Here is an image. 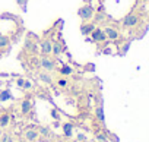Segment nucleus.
<instances>
[{
    "instance_id": "1",
    "label": "nucleus",
    "mask_w": 149,
    "mask_h": 142,
    "mask_svg": "<svg viewBox=\"0 0 149 142\" xmlns=\"http://www.w3.org/2000/svg\"><path fill=\"white\" fill-rule=\"evenodd\" d=\"M95 8L92 6V5H85V6H82V8H79V10H78V16L84 21V22H86V21H91L92 18H94V15H95Z\"/></svg>"
},
{
    "instance_id": "2",
    "label": "nucleus",
    "mask_w": 149,
    "mask_h": 142,
    "mask_svg": "<svg viewBox=\"0 0 149 142\" xmlns=\"http://www.w3.org/2000/svg\"><path fill=\"white\" fill-rule=\"evenodd\" d=\"M137 22H139L137 15L129 13V15H126L124 19H123V27H124V28H133L134 25H137Z\"/></svg>"
},
{
    "instance_id": "3",
    "label": "nucleus",
    "mask_w": 149,
    "mask_h": 142,
    "mask_svg": "<svg viewBox=\"0 0 149 142\" xmlns=\"http://www.w3.org/2000/svg\"><path fill=\"white\" fill-rule=\"evenodd\" d=\"M91 37H92V41L94 43H104L107 40V35H105L104 29H101V28H95L91 32Z\"/></svg>"
},
{
    "instance_id": "4",
    "label": "nucleus",
    "mask_w": 149,
    "mask_h": 142,
    "mask_svg": "<svg viewBox=\"0 0 149 142\" xmlns=\"http://www.w3.org/2000/svg\"><path fill=\"white\" fill-rule=\"evenodd\" d=\"M40 66H41V67H44L45 70H53V69H56V62H54L53 59H50V57L44 56V57L40 60Z\"/></svg>"
},
{
    "instance_id": "5",
    "label": "nucleus",
    "mask_w": 149,
    "mask_h": 142,
    "mask_svg": "<svg viewBox=\"0 0 149 142\" xmlns=\"http://www.w3.org/2000/svg\"><path fill=\"white\" fill-rule=\"evenodd\" d=\"M95 29V25L92 24V22H84L82 25H81V34H84V35H91V32Z\"/></svg>"
},
{
    "instance_id": "6",
    "label": "nucleus",
    "mask_w": 149,
    "mask_h": 142,
    "mask_svg": "<svg viewBox=\"0 0 149 142\" xmlns=\"http://www.w3.org/2000/svg\"><path fill=\"white\" fill-rule=\"evenodd\" d=\"M51 48H53V44H51L50 40H45V41L41 44V53H42L44 56L51 54Z\"/></svg>"
},
{
    "instance_id": "7",
    "label": "nucleus",
    "mask_w": 149,
    "mask_h": 142,
    "mask_svg": "<svg viewBox=\"0 0 149 142\" xmlns=\"http://www.w3.org/2000/svg\"><path fill=\"white\" fill-rule=\"evenodd\" d=\"M32 110V103H31V100H24L22 101V104H21V111H22V114H28L29 111Z\"/></svg>"
},
{
    "instance_id": "8",
    "label": "nucleus",
    "mask_w": 149,
    "mask_h": 142,
    "mask_svg": "<svg viewBox=\"0 0 149 142\" xmlns=\"http://www.w3.org/2000/svg\"><path fill=\"white\" fill-rule=\"evenodd\" d=\"M25 138H26L29 142H34V141L38 138V130H35L34 127H29V129L25 132Z\"/></svg>"
},
{
    "instance_id": "9",
    "label": "nucleus",
    "mask_w": 149,
    "mask_h": 142,
    "mask_svg": "<svg viewBox=\"0 0 149 142\" xmlns=\"http://www.w3.org/2000/svg\"><path fill=\"white\" fill-rule=\"evenodd\" d=\"M104 32H105L107 38H110V40H117V38H118L117 29H114V28H111V27H107V28L104 29Z\"/></svg>"
},
{
    "instance_id": "10",
    "label": "nucleus",
    "mask_w": 149,
    "mask_h": 142,
    "mask_svg": "<svg viewBox=\"0 0 149 142\" xmlns=\"http://www.w3.org/2000/svg\"><path fill=\"white\" fill-rule=\"evenodd\" d=\"M64 51V47L60 44V43H54L53 44V48H51V53L54 54V56H60L61 53Z\"/></svg>"
},
{
    "instance_id": "11",
    "label": "nucleus",
    "mask_w": 149,
    "mask_h": 142,
    "mask_svg": "<svg viewBox=\"0 0 149 142\" xmlns=\"http://www.w3.org/2000/svg\"><path fill=\"white\" fill-rule=\"evenodd\" d=\"M60 73H61L63 76H69V75L73 73V67L69 66V64H63V66L60 67Z\"/></svg>"
},
{
    "instance_id": "12",
    "label": "nucleus",
    "mask_w": 149,
    "mask_h": 142,
    "mask_svg": "<svg viewBox=\"0 0 149 142\" xmlns=\"http://www.w3.org/2000/svg\"><path fill=\"white\" fill-rule=\"evenodd\" d=\"M12 98V92L10 90H3V91H0V103H3V101H8Z\"/></svg>"
},
{
    "instance_id": "13",
    "label": "nucleus",
    "mask_w": 149,
    "mask_h": 142,
    "mask_svg": "<svg viewBox=\"0 0 149 142\" xmlns=\"http://www.w3.org/2000/svg\"><path fill=\"white\" fill-rule=\"evenodd\" d=\"M16 84H18V87H21V88H25V90H29V88L32 87V84H31L29 81L24 79V78H19V79L16 81Z\"/></svg>"
},
{
    "instance_id": "14",
    "label": "nucleus",
    "mask_w": 149,
    "mask_h": 142,
    "mask_svg": "<svg viewBox=\"0 0 149 142\" xmlns=\"http://www.w3.org/2000/svg\"><path fill=\"white\" fill-rule=\"evenodd\" d=\"M95 116H97V119H98L100 122H102V123H104L105 116H104V108H102V106H98V107L95 108Z\"/></svg>"
},
{
    "instance_id": "15",
    "label": "nucleus",
    "mask_w": 149,
    "mask_h": 142,
    "mask_svg": "<svg viewBox=\"0 0 149 142\" xmlns=\"http://www.w3.org/2000/svg\"><path fill=\"white\" fill-rule=\"evenodd\" d=\"M63 133H64V136H72L73 135V125L72 123H64L63 125Z\"/></svg>"
},
{
    "instance_id": "16",
    "label": "nucleus",
    "mask_w": 149,
    "mask_h": 142,
    "mask_svg": "<svg viewBox=\"0 0 149 142\" xmlns=\"http://www.w3.org/2000/svg\"><path fill=\"white\" fill-rule=\"evenodd\" d=\"M9 119H10V116H9L8 113L0 114V126H2V127L8 126V125H9Z\"/></svg>"
},
{
    "instance_id": "17",
    "label": "nucleus",
    "mask_w": 149,
    "mask_h": 142,
    "mask_svg": "<svg viewBox=\"0 0 149 142\" xmlns=\"http://www.w3.org/2000/svg\"><path fill=\"white\" fill-rule=\"evenodd\" d=\"M8 45H9V37H6V35H0V48L8 47Z\"/></svg>"
},
{
    "instance_id": "18",
    "label": "nucleus",
    "mask_w": 149,
    "mask_h": 142,
    "mask_svg": "<svg viewBox=\"0 0 149 142\" xmlns=\"http://www.w3.org/2000/svg\"><path fill=\"white\" fill-rule=\"evenodd\" d=\"M40 79H41L42 82H45V84H51V78H50V75H47V73H41V75H40Z\"/></svg>"
},
{
    "instance_id": "19",
    "label": "nucleus",
    "mask_w": 149,
    "mask_h": 142,
    "mask_svg": "<svg viewBox=\"0 0 149 142\" xmlns=\"http://www.w3.org/2000/svg\"><path fill=\"white\" fill-rule=\"evenodd\" d=\"M67 84H69V82H67L66 79H58V81H57V85H58L60 88H66Z\"/></svg>"
},
{
    "instance_id": "20",
    "label": "nucleus",
    "mask_w": 149,
    "mask_h": 142,
    "mask_svg": "<svg viewBox=\"0 0 149 142\" xmlns=\"http://www.w3.org/2000/svg\"><path fill=\"white\" fill-rule=\"evenodd\" d=\"M51 117H53V119H56V120H58V117H60V116H58V111H57L56 108H53V110H51Z\"/></svg>"
},
{
    "instance_id": "21",
    "label": "nucleus",
    "mask_w": 149,
    "mask_h": 142,
    "mask_svg": "<svg viewBox=\"0 0 149 142\" xmlns=\"http://www.w3.org/2000/svg\"><path fill=\"white\" fill-rule=\"evenodd\" d=\"M97 139H98V141H101V142H105V141H107V138H105L102 133H97Z\"/></svg>"
},
{
    "instance_id": "22",
    "label": "nucleus",
    "mask_w": 149,
    "mask_h": 142,
    "mask_svg": "<svg viewBox=\"0 0 149 142\" xmlns=\"http://www.w3.org/2000/svg\"><path fill=\"white\" fill-rule=\"evenodd\" d=\"M40 133H42V135H48V129H47V127H40Z\"/></svg>"
},
{
    "instance_id": "23",
    "label": "nucleus",
    "mask_w": 149,
    "mask_h": 142,
    "mask_svg": "<svg viewBox=\"0 0 149 142\" xmlns=\"http://www.w3.org/2000/svg\"><path fill=\"white\" fill-rule=\"evenodd\" d=\"M3 142H12V138H10L9 135H5V136H3Z\"/></svg>"
},
{
    "instance_id": "24",
    "label": "nucleus",
    "mask_w": 149,
    "mask_h": 142,
    "mask_svg": "<svg viewBox=\"0 0 149 142\" xmlns=\"http://www.w3.org/2000/svg\"><path fill=\"white\" fill-rule=\"evenodd\" d=\"M16 2H18V5H19V6H24V5L26 3V0H16Z\"/></svg>"
},
{
    "instance_id": "25",
    "label": "nucleus",
    "mask_w": 149,
    "mask_h": 142,
    "mask_svg": "<svg viewBox=\"0 0 149 142\" xmlns=\"http://www.w3.org/2000/svg\"><path fill=\"white\" fill-rule=\"evenodd\" d=\"M78 139H79V141H85V135L79 133V135H78Z\"/></svg>"
},
{
    "instance_id": "26",
    "label": "nucleus",
    "mask_w": 149,
    "mask_h": 142,
    "mask_svg": "<svg viewBox=\"0 0 149 142\" xmlns=\"http://www.w3.org/2000/svg\"><path fill=\"white\" fill-rule=\"evenodd\" d=\"M69 142H79V141H69Z\"/></svg>"
},
{
    "instance_id": "27",
    "label": "nucleus",
    "mask_w": 149,
    "mask_h": 142,
    "mask_svg": "<svg viewBox=\"0 0 149 142\" xmlns=\"http://www.w3.org/2000/svg\"><path fill=\"white\" fill-rule=\"evenodd\" d=\"M142 2H149V0H142Z\"/></svg>"
}]
</instances>
